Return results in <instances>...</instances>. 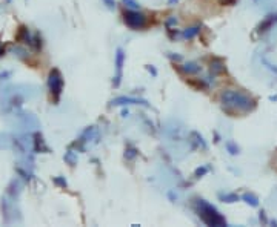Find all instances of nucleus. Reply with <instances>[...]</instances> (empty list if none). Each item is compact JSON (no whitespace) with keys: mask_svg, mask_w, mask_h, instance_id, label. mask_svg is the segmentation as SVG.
<instances>
[{"mask_svg":"<svg viewBox=\"0 0 277 227\" xmlns=\"http://www.w3.org/2000/svg\"><path fill=\"white\" fill-rule=\"evenodd\" d=\"M182 71L185 74H197L200 71V65L196 62H190V63H185L182 66Z\"/></svg>","mask_w":277,"mask_h":227,"instance_id":"0eeeda50","label":"nucleus"},{"mask_svg":"<svg viewBox=\"0 0 277 227\" xmlns=\"http://www.w3.org/2000/svg\"><path fill=\"white\" fill-rule=\"evenodd\" d=\"M199 32H200V26H191V28H187V30H183L182 35L185 39H194Z\"/></svg>","mask_w":277,"mask_h":227,"instance_id":"6e6552de","label":"nucleus"},{"mask_svg":"<svg viewBox=\"0 0 277 227\" xmlns=\"http://www.w3.org/2000/svg\"><path fill=\"white\" fill-rule=\"evenodd\" d=\"M219 2L222 5H231V3H234V0H219Z\"/></svg>","mask_w":277,"mask_h":227,"instance_id":"a211bd4d","label":"nucleus"},{"mask_svg":"<svg viewBox=\"0 0 277 227\" xmlns=\"http://www.w3.org/2000/svg\"><path fill=\"white\" fill-rule=\"evenodd\" d=\"M220 101L226 109L237 112H248L254 108V100L242 91L226 89L222 92Z\"/></svg>","mask_w":277,"mask_h":227,"instance_id":"f257e3e1","label":"nucleus"},{"mask_svg":"<svg viewBox=\"0 0 277 227\" xmlns=\"http://www.w3.org/2000/svg\"><path fill=\"white\" fill-rule=\"evenodd\" d=\"M65 160H67L69 164H76L77 163V157H74V152H71V150L67 155H65Z\"/></svg>","mask_w":277,"mask_h":227,"instance_id":"ddd939ff","label":"nucleus"},{"mask_svg":"<svg viewBox=\"0 0 277 227\" xmlns=\"http://www.w3.org/2000/svg\"><path fill=\"white\" fill-rule=\"evenodd\" d=\"M2 54H3V49H2V48H0V55H2Z\"/></svg>","mask_w":277,"mask_h":227,"instance_id":"412c9836","label":"nucleus"},{"mask_svg":"<svg viewBox=\"0 0 277 227\" xmlns=\"http://www.w3.org/2000/svg\"><path fill=\"white\" fill-rule=\"evenodd\" d=\"M146 69H148V71H151V72H153L154 75H157V71H156V69L153 68V66H146Z\"/></svg>","mask_w":277,"mask_h":227,"instance_id":"6ab92c4d","label":"nucleus"},{"mask_svg":"<svg viewBox=\"0 0 277 227\" xmlns=\"http://www.w3.org/2000/svg\"><path fill=\"white\" fill-rule=\"evenodd\" d=\"M123 63H125V52L123 49H117L116 52V69H117V75L114 80V86H119L120 84V77H122V69H123Z\"/></svg>","mask_w":277,"mask_h":227,"instance_id":"423d86ee","label":"nucleus"},{"mask_svg":"<svg viewBox=\"0 0 277 227\" xmlns=\"http://www.w3.org/2000/svg\"><path fill=\"white\" fill-rule=\"evenodd\" d=\"M126 152H128V154H125V157H126V158H129V160L134 158V157L137 155V154H136V149H128Z\"/></svg>","mask_w":277,"mask_h":227,"instance_id":"4468645a","label":"nucleus"},{"mask_svg":"<svg viewBox=\"0 0 277 227\" xmlns=\"http://www.w3.org/2000/svg\"><path fill=\"white\" fill-rule=\"evenodd\" d=\"M226 147L229 149V152H231V154H233V155H234V154H237V150H239V149H234L233 143H228V145H226Z\"/></svg>","mask_w":277,"mask_h":227,"instance_id":"dca6fc26","label":"nucleus"},{"mask_svg":"<svg viewBox=\"0 0 277 227\" xmlns=\"http://www.w3.org/2000/svg\"><path fill=\"white\" fill-rule=\"evenodd\" d=\"M123 3L129 9H138V8H140V5H138V2H136V0H123Z\"/></svg>","mask_w":277,"mask_h":227,"instance_id":"9b49d317","label":"nucleus"},{"mask_svg":"<svg viewBox=\"0 0 277 227\" xmlns=\"http://www.w3.org/2000/svg\"><path fill=\"white\" fill-rule=\"evenodd\" d=\"M207 170H208L207 167H202V169H197V170H196V175H197V177H200V175H203V174H207Z\"/></svg>","mask_w":277,"mask_h":227,"instance_id":"f3484780","label":"nucleus"},{"mask_svg":"<svg viewBox=\"0 0 277 227\" xmlns=\"http://www.w3.org/2000/svg\"><path fill=\"white\" fill-rule=\"evenodd\" d=\"M196 212L199 215V218L207 226H216V227L226 226V221H225L224 216L217 212V209L214 206L209 204L205 200H197L196 201Z\"/></svg>","mask_w":277,"mask_h":227,"instance_id":"f03ea898","label":"nucleus"},{"mask_svg":"<svg viewBox=\"0 0 277 227\" xmlns=\"http://www.w3.org/2000/svg\"><path fill=\"white\" fill-rule=\"evenodd\" d=\"M123 20H125V25L128 28H131V30H142V28L146 25V17L138 13L137 9H129L123 14Z\"/></svg>","mask_w":277,"mask_h":227,"instance_id":"7ed1b4c3","label":"nucleus"},{"mask_svg":"<svg viewBox=\"0 0 277 227\" xmlns=\"http://www.w3.org/2000/svg\"><path fill=\"white\" fill-rule=\"evenodd\" d=\"M48 86L50 91L52 94V97L55 98V101L59 100L62 89H63V79H62V74L57 69H52L50 72V79H48Z\"/></svg>","mask_w":277,"mask_h":227,"instance_id":"20e7f679","label":"nucleus"},{"mask_svg":"<svg viewBox=\"0 0 277 227\" xmlns=\"http://www.w3.org/2000/svg\"><path fill=\"white\" fill-rule=\"evenodd\" d=\"M219 196L222 198V200H225L226 203H234V201H237V200H239V198H237L236 195H228V194H226V195H224V194H220Z\"/></svg>","mask_w":277,"mask_h":227,"instance_id":"f8f14e48","label":"nucleus"},{"mask_svg":"<svg viewBox=\"0 0 277 227\" xmlns=\"http://www.w3.org/2000/svg\"><path fill=\"white\" fill-rule=\"evenodd\" d=\"M105 5L109 8V9H114L116 8V0H104Z\"/></svg>","mask_w":277,"mask_h":227,"instance_id":"2eb2a0df","label":"nucleus"},{"mask_svg":"<svg viewBox=\"0 0 277 227\" xmlns=\"http://www.w3.org/2000/svg\"><path fill=\"white\" fill-rule=\"evenodd\" d=\"M211 71L216 72V74L225 72V65H224V62L219 60V59H214V60L211 62Z\"/></svg>","mask_w":277,"mask_h":227,"instance_id":"1a4fd4ad","label":"nucleus"},{"mask_svg":"<svg viewBox=\"0 0 277 227\" xmlns=\"http://www.w3.org/2000/svg\"><path fill=\"white\" fill-rule=\"evenodd\" d=\"M114 106H125V105H142V106H146L148 108V103L145 100H140V98H134V97H117L114 98L113 101Z\"/></svg>","mask_w":277,"mask_h":227,"instance_id":"39448f33","label":"nucleus"},{"mask_svg":"<svg viewBox=\"0 0 277 227\" xmlns=\"http://www.w3.org/2000/svg\"><path fill=\"white\" fill-rule=\"evenodd\" d=\"M243 200H245L248 204H251V206H257V204H259V200H257L254 195H251V194H245V195H243Z\"/></svg>","mask_w":277,"mask_h":227,"instance_id":"9d476101","label":"nucleus"},{"mask_svg":"<svg viewBox=\"0 0 277 227\" xmlns=\"http://www.w3.org/2000/svg\"><path fill=\"white\" fill-rule=\"evenodd\" d=\"M175 2H177V0H168V3H170V5H174Z\"/></svg>","mask_w":277,"mask_h":227,"instance_id":"aec40b11","label":"nucleus"}]
</instances>
